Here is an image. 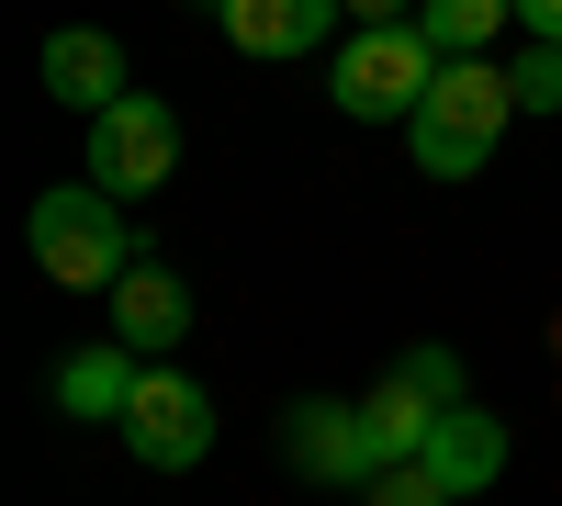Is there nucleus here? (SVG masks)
Returning a JSON list of instances; mask_svg holds the SVG:
<instances>
[{
  "instance_id": "obj_1",
  "label": "nucleus",
  "mask_w": 562,
  "mask_h": 506,
  "mask_svg": "<svg viewBox=\"0 0 562 506\" xmlns=\"http://www.w3.org/2000/svg\"><path fill=\"white\" fill-rule=\"evenodd\" d=\"M23 237H34V270H45L57 293H113L124 270L147 259V248L124 237V203L102 192V180H57V192H34Z\"/></svg>"
},
{
  "instance_id": "obj_2",
  "label": "nucleus",
  "mask_w": 562,
  "mask_h": 506,
  "mask_svg": "<svg viewBox=\"0 0 562 506\" xmlns=\"http://www.w3.org/2000/svg\"><path fill=\"white\" fill-rule=\"evenodd\" d=\"M506 113H518V79H506L495 57H439L428 102L405 113V124H416V169H428V180H473V169L495 158Z\"/></svg>"
},
{
  "instance_id": "obj_3",
  "label": "nucleus",
  "mask_w": 562,
  "mask_h": 506,
  "mask_svg": "<svg viewBox=\"0 0 562 506\" xmlns=\"http://www.w3.org/2000/svg\"><path fill=\"white\" fill-rule=\"evenodd\" d=\"M428 79H439V45L416 34V23H371V34H349L338 45V113L349 124H394V113H416L428 102Z\"/></svg>"
},
{
  "instance_id": "obj_4",
  "label": "nucleus",
  "mask_w": 562,
  "mask_h": 506,
  "mask_svg": "<svg viewBox=\"0 0 562 506\" xmlns=\"http://www.w3.org/2000/svg\"><path fill=\"white\" fill-rule=\"evenodd\" d=\"M169 169H180V113L158 102V90H124L113 113H90V180H102L113 203L169 192Z\"/></svg>"
},
{
  "instance_id": "obj_5",
  "label": "nucleus",
  "mask_w": 562,
  "mask_h": 506,
  "mask_svg": "<svg viewBox=\"0 0 562 506\" xmlns=\"http://www.w3.org/2000/svg\"><path fill=\"white\" fill-rule=\"evenodd\" d=\"M124 450L147 473H192L214 450V394L192 372H169V360H147V383H135V405H124Z\"/></svg>"
},
{
  "instance_id": "obj_6",
  "label": "nucleus",
  "mask_w": 562,
  "mask_h": 506,
  "mask_svg": "<svg viewBox=\"0 0 562 506\" xmlns=\"http://www.w3.org/2000/svg\"><path fill=\"white\" fill-rule=\"evenodd\" d=\"M225 45H248V57H315L326 34L349 23V0H214Z\"/></svg>"
},
{
  "instance_id": "obj_7",
  "label": "nucleus",
  "mask_w": 562,
  "mask_h": 506,
  "mask_svg": "<svg viewBox=\"0 0 562 506\" xmlns=\"http://www.w3.org/2000/svg\"><path fill=\"white\" fill-rule=\"evenodd\" d=\"M45 102H68V113H113L124 102V45L102 23H68V34H45Z\"/></svg>"
},
{
  "instance_id": "obj_8",
  "label": "nucleus",
  "mask_w": 562,
  "mask_h": 506,
  "mask_svg": "<svg viewBox=\"0 0 562 506\" xmlns=\"http://www.w3.org/2000/svg\"><path fill=\"white\" fill-rule=\"evenodd\" d=\"M439 417H450V405H439L428 383H416V372H383V383L360 394V462H371V473L416 462V450H428V428H439Z\"/></svg>"
},
{
  "instance_id": "obj_9",
  "label": "nucleus",
  "mask_w": 562,
  "mask_h": 506,
  "mask_svg": "<svg viewBox=\"0 0 562 506\" xmlns=\"http://www.w3.org/2000/svg\"><path fill=\"white\" fill-rule=\"evenodd\" d=\"M281 450H293L304 484H371V462H360V405H338V394H304L293 417H281Z\"/></svg>"
},
{
  "instance_id": "obj_10",
  "label": "nucleus",
  "mask_w": 562,
  "mask_h": 506,
  "mask_svg": "<svg viewBox=\"0 0 562 506\" xmlns=\"http://www.w3.org/2000/svg\"><path fill=\"white\" fill-rule=\"evenodd\" d=\"M113 338H124L135 360H158V349L192 338V293H180V270H158V259L124 270V282H113Z\"/></svg>"
},
{
  "instance_id": "obj_11",
  "label": "nucleus",
  "mask_w": 562,
  "mask_h": 506,
  "mask_svg": "<svg viewBox=\"0 0 562 506\" xmlns=\"http://www.w3.org/2000/svg\"><path fill=\"white\" fill-rule=\"evenodd\" d=\"M416 462H428V473H439L450 495H484V484L506 473V417H484V405H473V394H461V405H450V417L428 428V450H416Z\"/></svg>"
},
{
  "instance_id": "obj_12",
  "label": "nucleus",
  "mask_w": 562,
  "mask_h": 506,
  "mask_svg": "<svg viewBox=\"0 0 562 506\" xmlns=\"http://www.w3.org/2000/svg\"><path fill=\"white\" fill-rule=\"evenodd\" d=\"M135 383H147V360H135V349L113 338V349H68V360H57V383H45V394H57L68 417H113V428H124Z\"/></svg>"
},
{
  "instance_id": "obj_13",
  "label": "nucleus",
  "mask_w": 562,
  "mask_h": 506,
  "mask_svg": "<svg viewBox=\"0 0 562 506\" xmlns=\"http://www.w3.org/2000/svg\"><path fill=\"white\" fill-rule=\"evenodd\" d=\"M506 23H518V0H416V34H428L439 57H484Z\"/></svg>"
},
{
  "instance_id": "obj_14",
  "label": "nucleus",
  "mask_w": 562,
  "mask_h": 506,
  "mask_svg": "<svg viewBox=\"0 0 562 506\" xmlns=\"http://www.w3.org/2000/svg\"><path fill=\"white\" fill-rule=\"evenodd\" d=\"M360 506H461V495H450L428 462H394V473H371V484H360Z\"/></svg>"
},
{
  "instance_id": "obj_15",
  "label": "nucleus",
  "mask_w": 562,
  "mask_h": 506,
  "mask_svg": "<svg viewBox=\"0 0 562 506\" xmlns=\"http://www.w3.org/2000/svg\"><path fill=\"white\" fill-rule=\"evenodd\" d=\"M518 113H562V45H518Z\"/></svg>"
},
{
  "instance_id": "obj_16",
  "label": "nucleus",
  "mask_w": 562,
  "mask_h": 506,
  "mask_svg": "<svg viewBox=\"0 0 562 506\" xmlns=\"http://www.w3.org/2000/svg\"><path fill=\"white\" fill-rule=\"evenodd\" d=\"M394 372H416L439 405H461V349H394Z\"/></svg>"
},
{
  "instance_id": "obj_17",
  "label": "nucleus",
  "mask_w": 562,
  "mask_h": 506,
  "mask_svg": "<svg viewBox=\"0 0 562 506\" xmlns=\"http://www.w3.org/2000/svg\"><path fill=\"white\" fill-rule=\"evenodd\" d=\"M518 34L529 45H562V0H518Z\"/></svg>"
},
{
  "instance_id": "obj_18",
  "label": "nucleus",
  "mask_w": 562,
  "mask_h": 506,
  "mask_svg": "<svg viewBox=\"0 0 562 506\" xmlns=\"http://www.w3.org/2000/svg\"><path fill=\"white\" fill-rule=\"evenodd\" d=\"M371 23H416V0H349V34H371Z\"/></svg>"
}]
</instances>
